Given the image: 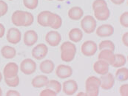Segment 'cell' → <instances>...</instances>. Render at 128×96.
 I'll use <instances>...</instances> for the list:
<instances>
[{
	"label": "cell",
	"mask_w": 128,
	"mask_h": 96,
	"mask_svg": "<svg viewBox=\"0 0 128 96\" xmlns=\"http://www.w3.org/2000/svg\"><path fill=\"white\" fill-rule=\"evenodd\" d=\"M20 70L24 75H31L36 70V64L33 59L25 58L20 64Z\"/></svg>",
	"instance_id": "obj_4"
},
{
	"label": "cell",
	"mask_w": 128,
	"mask_h": 96,
	"mask_svg": "<svg viewBox=\"0 0 128 96\" xmlns=\"http://www.w3.org/2000/svg\"><path fill=\"white\" fill-rule=\"evenodd\" d=\"M95 19L99 21H105L109 19L110 16V12L108 4L103 5L98 7H96L93 10Z\"/></svg>",
	"instance_id": "obj_7"
},
{
	"label": "cell",
	"mask_w": 128,
	"mask_h": 96,
	"mask_svg": "<svg viewBox=\"0 0 128 96\" xmlns=\"http://www.w3.org/2000/svg\"><path fill=\"white\" fill-rule=\"evenodd\" d=\"M57 1H64V0H57Z\"/></svg>",
	"instance_id": "obj_45"
},
{
	"label": "cell",
	"mask_w": 128,
	"mask_h": 96,
	"mask_svg": "<svg viewBox=\"0 0 128 96\" xmlns=\"http://www.w3.org/2000/svg\"><path fill=\"white\" fill-rule=\"evenodd\" d=\"M40 96H57V94L53 90L50 89V88H46L44 90H43L41 93H40Z\"/></svg>",
	"instance_id": "obj_34"
},
{
	"label": "cell",
	"mask_w": 128,
	"mask_h": 96,
	"mask_svg": "<svg viewBox=\"0 0 128 96\" xmlns=\"http://www.w3.org/2000/svg\"><path fill=\"white\" fill-rule=\"evenodd\" d=\"M101 80L96 76L88 77L85 81V95L87 96H98Z\"/></svg>",
	"instance_id": "obj_2"
},
{
	"label": "cell",
	"mask_w": 128,
	"mask_h": 96,
	"mask_svg": "<svg viewBox=\"0 0 128 96\" xmlns=\"http://www.w3.org/2000/svg\"><path fill=\"white\" fill-rule=\"evenodd\" d=\"M2 96V89H1V87H0V96Z\"/></svg>",
	"instance_id": "obj_44"
},
{
	"label": "cell",
	"mask_w": 128,
	"mask_h": 96,
	"mask_svg": "<svg viewBox=\"0 0 128 96\" xmlns=\"http://www.w3.org/2000/svg\"><path fill=\"white\" fill-rule=\"evenodd\" d=\"M22 33L16 27H11L8 30L7 33V41L13 44H16L21 41Z\"/></svg>",
	"instance_id": "obj_13"
},
{
	"label": "cell",
	"mask_w": 128,
	"mask_h": 96,
	"mask_svg": "<svg viewBox=\"0 0 128 96\" xmlns=\"http://www.w3.org/2000/svg\"><path fill=\"white\" fill-rule=\"evenodd\" d=\"M34 21V17L33 14L30 12H26L25 11V23L24 27H28L30 26Z\"/></svg>",
	"instance_id": "obj_33"
},
{
	"label": "cell",
	"mask_w": 128,
	"mask_h": 96,
	"mask_svg": "<svg viewBox=\"0 0 128 96\" xmlns=\"http://www.w3.org/2000/svg\"><path fill=\"white\" fill-rule=\"evenodd\" d=\"M24 6L30 10L36 9L38 4V0H23Z\"/></svg>",
	"instance_id": "obj_31"
},
{
	"label": "cell",
	"mask_w": 128,
	"mask_h": 96,
	"mask_svg": "<svg viewBox=\"0 0 128 96\" xmlns=\"http://www.w3.org/2000/svg\"><path fill=\"white\" fill-rule=\"evenodd\" d=\"M116 78L121 82L126 81L128 79V69L126 67H122L116 70Z\"/></svg>",
	"instance_id": "obj_27"
},
{
	"label": "cell",
	"mask_w": 128,
	"mask_h": 96,
	"mask_svg": "<svg viewBox=\"0 0 128 96\" xmlns=\"http://www.w3.org/2000/svg\"><path fill=\"white\" fill-rule=\"evenodd\" d=\"M6 96H21L20 93H18V91L16 90H8L7 93H6Z\"/></svg>",
	"instance_id": "obj_39"
},
{
	"label": "cell",
	"mask_w": 128,
	"mask_h": 96,
	"mask_svg": "<svg viewBox=\"0 0 128 96\" xmlns=\"http://www.w3.org/2000/svg\"><path fill=\"white\" fill-rule=\"evenodd\" d=\"M122 43H123V44L126 47H128V32H126V33H124V34H123V36H122Z\"/></svg>",
	"instance_id": "obj_38"
},
{
	"label": "cell",
	"mask_w": 128,
	"mask_h": 96,
	"mask_svg": "<svg viewBox=\"0 0 128 96\" xmlns=\"http://www.w3.org/2000/svg\"><path fill=\"white\" fill-rule=\"evenodd\" d=\"M62 19L61 16L56 13L51 12L48 20V27H51L54 30H58L62 27Z\"/></svg>",
	"instance_id": "obj_18"
},
{
	"label": "cell",
	"mask_w": 128,
	"mask_h": 96,
	"mask_svg": "<svg viewBox=\"0 0 128 96\" xmlns=\"http://www.w3.org/2000/svg\"><path fill=\"white\" fill-rule=\"evenodd\" d=\"M8 10V4L5 1L0 0V12L2 13V16H4L7 13Z\"/></svg>",
	"instance_id": "obj_35"
},
{
	"label": "cell",
	"mask_w": 128,
	"mask_h": 96,
	"mask_svg": "<svg viewBox=\"0 0 128 96\" xmlns=\"http://www.w3.org/2000/svg\"><path fill=\"white\" fill-rule=\"evenodd\" d=\"M119 21H120V24L122 27H125V28H128V11H125L124 12L121 16H120V18H119Z\"/></svg>",
	"instance_id": "obj_32"
},
{
	"label": "cell",
	"mask_w": 128,
	"mask_h": 96,
	"mask_svg": "<svg viewBox=\"0 0 128 96\" xmlns=\"http://www.w3.org/2000/svg\"><path fill=\"white\" fill-rule=\"evenodd\" d=\"M4 33H5V28H4V26L0 23V38H2L4 36Z\"/></svg>",
	"instance_id": "obj_40"
},
{
	"label": "cell",
	"mask_w": 128,
	"mask_h": 96,
	"mask_svg": "<svg viewBox=\"0 0 128 96\" xmlns=\"http://www.w3.org/2000/svg\"><path fill=\"white\" fill-rule=\"evenodd\" d=\"M98 50L97 44L93 41H86L81 47V51L85 56H92Z\"/></svg>",
	"instance_id": "obj_5"
},
{
	"label": "cell",
	"mask_w": 128,
	"mask_h": 96,
	"mask_svg": "<svg viewBox=\"0 0 128 96\" xmlns=\"http://www.w3.org/2000/svg\"><path fill=\"white\" fill-rule=\"evenodd\" d=\"M107 4H107L105 0H95L92 2V10H94L96 7H101V6H103V5H107Z\"/></svg>",
	"instance_id": "obj_37"
},
{
	"label": "cell",
	"mask_w": 128,
	"mask_h": 96,
	"mask_svg": "<svg viewBox=\"0 0 128 96\" xmlns=\"http://www.w3.org/2000/svg\"><path fill=\"white\" fill-rule=\"evenodd\" d=\"M119 94L122 96H128V84H124L119 87Z\"/></svg>",
	"instance_id": "obj_36"
},
{
	"label": "cell",
	"mask_w": 128,
	"mask_h": 96,
	"mask_svg": "<svg viewBox=\"0 0 128 96\" xmlns=\"http://www.w3.org/2000/svg\"><path fill=\"white\" fill-rule=\"evenodd\" d=\"M49 79L46 76H37L33 78L31 84L34 88H42L47 86Z\"/></svg>",
	"instance_id": "obj_22"
},
{
	"label": "cell",
	"mask_w": 128,
	"mask_h": 96,
	"mask_svg": "<svg viewBox=\"0 0 128 96\" xmlns=\"http://www.w3.org/2000/svg\"><path fill=\"white\" fill-rule=\"evenodd\" d=\"M96 20L92 16H85L81 21V27L86 33H92L96 29Z\"/></svg>",
	"instance_id": "obj_3"
},
{
	"label": "cell",
	"mask_w": 128,
	"mask_h": 96,
	"mask_svg": "<svg viewBox=\"0 0 128 96\" xmlns=\"http://www.w3.org/2000/svg\"><path fill=\"white\" fill-rule=\"evenodd\" d=\"M32 56L36 60H42L46 57L48 53V47L44 44H38L32 50Z\"/></svg>",
	"instance_id": "obj_6"
},
{
	"label": "cell",
	"mask_w": 128,
	"mask_h": 96,
	"mask_svg": "<svg viewBox=\"0 0 128 96\" xmlns=\"http://www.w3.org/2000/svg\"><path fill=\"white\" fill-rule=\"evenodd\" d=\"M8 1H13V0H8Z\"/></svg>",
	"instance_id": "obj_48"
},
{
	"label": "cell",
	"mask_w": 128,
	"mask_h": 96,
	"mask_svg": "<svg viewBox=\"0 0 128 96\" xmlns=\"http://www.w3.org/2000/svg\"><path fill=\"white\" fill-rule=\"evenodd\" d=\"M109 68H110V64L107 61L102 59H98L93 64L94 71L97 74L101 76L109 73Z\"/></svg>",
	"instance_id": "obj_11"
},
{
	"label": "cell",
	"mask_w": 128,
	"mask_h": 96,
	"mask_svg": "<svg viewBox=\"0 0 128 96\" xmlns=\"http://www.w3.org/2000/svg\"><path fill=\"white\" fill-rule=\"evenodd\" d=\"M98 58L104 60V61H107L110 65H112L114 61V59H115L114 51H112V50H108V49L102 50H100V53L98 56Z\"/></svg>",
	"instance_id": "obj_19"
},
{
	"label": "cell",
	"mask_w": 128,
	"mask_h": 96,
	"mask_svg": "<svg viewBox=\"0 0 128 96\" xmlns=\"http://www.w3.org/2000/svg\"><path fill=\"white\" fill-rule=\"evenodd\" d=\"M61 59L64 62L72 61L76 53V47L71 41H64L60 47Z\"/></svg>",
	"instance_id": "obj_1"
},
{
	"label": "cell",
	"mask_w": 128,
	"mask_h": 96,
	"mask_svg": "<svg viewBox=\"0 0 128 96\" xmlns=\"http://www.w3.org/2000/svg\"><path fill=\"white\" fill-rule=\"evenodd\" d=\"M46 87L53 90L56 94H58L62 90V84L56 80H49Z\"/></svg>",
	"instance_id": "obj_28"
},
{
	"label": "cell",
	"mask_w": 128,
	"mask_h": 96,
	"mask_svg": "<svg viewBox=\"0 0 128 96\" xmlns=\"http://www.w3.org/2000/svg\"><path fill=\"white\" fill-rule=\"evenodd\" d=\"M55 68V64L53 61L50 59L44 60L42 61V63L39 65V69L42 73L44 74H50L51 73Z\"/></svg>",
	"instance_id": "obj_20"
},
{
	"label": "cell",
	"mask_w": 128,
	"mask_h": 96,
	"mask_svg": "<svg viewBox=\"0 0 128 96\" xmlns=\"http://www.w3.org/2000/svg\"><path fill=\"white\" fill-rule=\"evenodd\" d=\"M56 75L60 78H68L73 75V69L70 66L59 64L56 69Z\"/></svg>",
	"instance_id": "obj_14"
},
{
	"label": "cell",
	"mask_w": 128,
	"mask_h": 96,
	"mask_svg": "<svg viewBox=\"0 0 128 96\" xmlns=\"http://www.w3.org/2000/svg\"><path fill=\"white\" fill-rule=\"evenodd\" d=\"M127 62V58L123 54H115V59L111 66H112L115 68H119L125 65Z\"/></svg>",
	"instance_id": "obj_26"
},
{
	"label": "cell",
	"mask_w": 128,
	"mask_h": 96,
	"mask_svg": "<svg viewBox=\"0 0 128 96\" xmlns=\"http://www.w3.org/2000/svg\"><path fill=\"white\" fill-rule=\"evenodd\" d=\"M83 16H84V10L80 7L78 6L72 7L68 10V16L72 20H75V21L79 20L82 19Z\"/></svg>",
	"instance_id": "obj_21"
},
{
	"label": "cell",
	"mask_w": 128,
	"mask_h": 96,
	"mask_svg": "<svg viewBox=\"0 0 128 96\" xmlns=\"http://www.w3.org/2000/svg\"><path fill=\"white\" fill-rule=\"evenodd\" d=\"M46 42L51 47H57L62 41L61 34L56 30H51L45 36Z\"/></svg>",
	"instance_id": "obj_8"
},
{
	"label": "cell",
	"mask_w": 128,
	"mask_h": 96,
	"mask_svg": "<svg viewBox=\"0 0 128 96\" xmlns=\"http://www.w3.org/2000/svg\"><path fill=\"white\" fill-rule=\"evenodd\" d=\"M68 38L73 42H79L83 38V32L79 28H73L69 31Z\"/></svg>",
	"instance_id": "obj_23"
},
{
	"label": "cell",
	"mask_w": 128,
	"mask_h": 96,
	"mask_svg": "<svg viewBox=\"0 0 128 96\" xmlns=\"http://www.w3.org/2000/svg\"><path fill=\"white\" fill-rule=\"evenodd\" d=\"M51 12L48 10H44L38 13L37 16V22L42 27H48V20Z\"/></svg>",
	"instance_id": "obj_24"
},
{
	"label": "cell",
	"mask_w": 128,
	"mask_h": 96,
	"mask_svg": "<svg viewBox=\"0 0 128 96\" xmlns=\"http://www.w3.org/2000/svg\"><path fill=\"white\" fill-rule=\"evenodd\" d=\"M2 73L0 72V82L2 81Z\"/></svg>",
	"instance_id": "obj_43"
},
{
	"label": "cell",
	"mask_w": 128,
	"mask_h": 96,
	"mask_svg": "<svg viewBox=\"0 0 128 96\" xmlns=\"http://www.w3.org/2000/svg\"><path fill=\"white\" fill-rule=\"evenodd\" d=\"M2 56L6 59H12L16 56V49L13 47L6 45L4 46L1 50Z\"/></svg>",
	"instance_id": "obj_25"
},
{
	"label": "cell",
	"mask_w": 128,
	"mask_h": 96,
	"mask_svg": "<svg viewBox=\"0 0 128 96\" xmlns=\"http://www.w3.org/2000/svg\"><path fill=\"white\" fill-rule=\"evenodd\" d=\"M98 48L100 50H104V49H108V50H110L112 51H114L115 50V44L110 40H104L100 42Z\"/></svg>",
	"instance_id": "obj_29"
},
{
	"label": "cell",
	"mask_w": 128,
	"mask_h": 96,
	"mask_svg": "<svg viewBox=\"0 0 128 96\" xmlns=\"http://www.w3.org/2000/svg\"><path fill=\"white\" fill-rule=\"evenodd\" d=\"M101 84H100V87L102 90H108L112 88V87L114 86L115 84V78L112 76V74H111L110 73H108L104 75H102L101 78Z\"/></svg>",
	"instance_id": "obj_10"
},
{
	"label": "cell",
	"mask_w": 128,
	"mask_h": 96,
	"mask_svg": "<svg viewBox=\"0 0 128 96\" xmlns=\"http://www.w3.org/2000/svg\"><path fill=\"white\" fill-rule=\"evenodd\" d=\"M96 33L99 37H109L114 33V27L111 24H104L96 29Z\"/></svg>",
	"instance_id": "obj_15"
},
{
	"label": "cell",
	"mask_w": 128,
	"mask_h": 96,
	"mask_svg": "<svg viewBox=\"0 0 128 96\" xmlns=\"http://www.w3.org/2000/svg\"><path fill=\"white\" fill-rule=\"evenodd\" d=\"M5 84L10 87H16L19 84V78L18 76L13 78H4Z\"/></svg>",
	"instance_id": "obj_30"
},
{
	"label": "cell",
	"mask_w": 128,
	"mask_h": 96,
	"mask_svg": "<svg viewBox=\"0 0 128 96\" xmlns=\"http://www.w3.org/2000/svg\"><path fill=\"white\" fill-rule=\"evenodd\" d=\"M18 66L15 62L8 63L3 69V76L4 78H13L18 76Z\"/></svg>",
	"instance_id": "obj_9"
},
{
	"label": "cell",
	"mask_w": 128,
	"mask_h": 96,
	"mask_svg": "<svg viewBox=\"0 0 128 96\" xmlns=\"http://www.w3.org/2000/svg\"><path fill=\"white\" fill-rule=\"evenodd\" d=\"M66 96H73L78 90V84L75 80H68L63 83L62 88Z\"/></svg>",
	"instance_id": "obj_12"
},
{
	"label": "cell",
	"mask_w": 128,
	"mask_h": 96,
	"mask_svg": "<svg viewBox=\"0 0 128 96\" xmlns=\"http://www.w3.org/2000/svg\"><path fill=\"white\" fill-rule=\"evenodd\" d=\"M48 1H53V0H48Z\"/></svg>",
	"instance_id": "obj_47"
},
{
	"label": "cell",
	"mask_w": 128,
	"mask_h": 96,
	"mask_svg": "<svg viewBox=\"0 0 128 96\" xmlns=\"http://www.w3.org/2000/svg\"><path fill=\"white\" fill-rule=\"evenodd\" d=\"M78 96H86L85 95V93H78V95H77Z\"/></svg>",
	"instance_id": "obj_42"
},
{
	"label": "cell",
	"mask_w": 128,
	"mask_h": 96,
	"mask_svg": "<svg viewBox=\"0 0 128 96\" xmlns=\"http://www.w3.org/2000/svg\"><path fill=\"white\" fill-rule=\"evenodd\" d=\"M38 41V34L35 30H30L24 34V44L28 47L34 46Z\"/></svg>",
	"instance_id": "obj_16"
},
{
	"label": "cell",
	"mask_w": 128,
	"mask_h": 96,
	"mask_svg": "<svg viewBox=\"0 0 128 96\" xmlns=\"http://www.w3.org/2000/svg\"><path fill=\"white\" fill-rule=\"evenodd\" d=\"M12 23L16 27H24L25 23V11L16 10L12 14Z\"/></svg>",
	"instance_id": "obj_17"
},
{
	"label": "cell",
	"mask_w": 128,
	"mask_h": 96,
	"mask_svg": "<svg viewBox=\"0 0 128 96\" xmlns=\"http://www.w3.org/2000/svg\"><path fill=\"white\" fill-rule=\"evenodd\" d=\"M1 16H2V13H1V12H0V17H1Z\"/></svg>",
	"instance_id": "obj_46"
},
{
	"label": "cell",
	"mask_w": 128,
	"mask_h": 96,
	"mask_svg": "<svg viewBox=\"0 0 128 96\" xmlns=\"http://www.w3.org/2000/svg\"><path fill=\"white\" fill-rule=\"evenodd\" d=\"M114 4H116V5H120V4H122L125 0H110Z\"/></svg>",
	"instance_id": "obj_41"
}]
</instances>
